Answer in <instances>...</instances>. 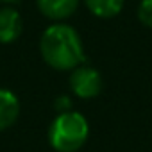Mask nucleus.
Instances as JSON below:
<instances>
[{"mask_svg":"<svg viewBox=\"0 0 152 152\" xmlns=\"http://www.w3.org/2000/svg\"><path fill=\"white\" fill-rule=\"evenodd\" d=\"M0 2H4V4H16V2H20V0H0Z\"/></svg>","mask_w":152,"mask_h":152,"instance_id":"nucleus-10","label":"nucleus"},{"mask_svg":"<svg viewBox=\"0 0 152 152\" xmlns=\"http://www.w3.org/2000/svg\"><path fill=\"white\" fill-rule=\"evenodd\" d=\"M20 116L18 97L6 88H0V131L9 129Z\"/></svg>","mask_w":152,"mask_h":152,"instance_id":"nucleus-6","label":"nucleus"},{"mask_svg":"<svg viewBox=\"0 0 152 152\" xmlns=\"http://www.w3.org/2000/svg\"><path fill=\"white\" fill-rule=\"evenodd\" d=\"M43 61L59 72L73 70L84 63L83 41L73 27L66 23H52L39 39Z\"/></svg>","mask_w":152,"mask_h":152,"instance_id":"nucleus-1","label":"nucleus"},{"mask_svg":"<svg viewBox=\"0 0 152 152\" xmlns=\"http://www.w3.org/2000/svg\"><path fill=\"white\" fill-rule=\"evenodd\" d=\"M38 9L52 22L70 18L79 7V0H36Z\"/></svg>","mask_w":152,"mask_h":152,"instance_id":"nucleus-5","label":"nucleus"},{"mask_svg":"<svg viewBox=\"0 0 152 152\" xmlns=\"http://www.w3.org/2000/svg\"><path fill=\"white\" fill-rule=\"evenodd\" d=\"M138 20L152 29V0H141L138 6Z\"/></svg>","mask_w":152,"mask_h":152,"instance_id":"nucleus-8","label":"nucleus"},{"mask_svg":"<svg viewBox=\"0 0 152 152\" xmlns=\"http://www.w3.org/2000/svg\"><path fill=\"white\" fill-rule=\"evenodd\" d=\"M23 31V20L15 7L0 9V43H13Z\"/></svg>","mask_w":152,"mask_h":152,"instance_id":"nucleus-4","label":"nucleus"},{"mask_svg":"<svg viewBox=\"0 0 152 152\" xmlns=\"http://www.w3.org/2000/svg\"><path fill=\"white\" fill-rule=\"evenodd\" d=\"M88 120L77 111H66L54 118L48 129V141L57 152H77L88 140Z\"/></svg>","mask_w":152,"mask_h":152,"instance_id":"nucleus-2","label":"nucleus"},{"mask_svg":"<svg viewBox=\"0 0 152 152\" xmlns=\"http://www.w3.org/2000/svg\"><path fill=\"white\" fill-rule=\"evenodd\" d=\"M70 88L79 99H95L102 91V77L95 68L81 64L72 70Z\"/></svg>","mask_w":152,"mask_h":152,"instance_id":"nucleus-3","label":"nucleus"},{"mask_svg":"<svg viewBox=\"0 0 152 152\" xmlns=\"http://www.w3.org/2000/svg\"><path fill=\"white\" fill-rule=\"evenodd\" d=\"M54 107H56V111H59V115L61 113H66V111H72L70 109L72 107V100L66 95H61V97H57L54 100Z\"/></svg>","mask_w":152,"mask_h":152,"instance_id":"nucleus-9","label":"nucleus"},{"mask_svg":"<svg viewBox=\"0 0 152 152\" xmlns=\"http://www.w3.org/2000/svg\"><path fill=\"white\" fill-rule=\"evenodd\" d=\"M125 0H84V4L91 15L97 18H113L116 16L122 7H124Z\"/></svg>","mask_w":152,"mask_h":152,"instance_id":"nucleus-7","label":"nucleus"}]
</instances>
